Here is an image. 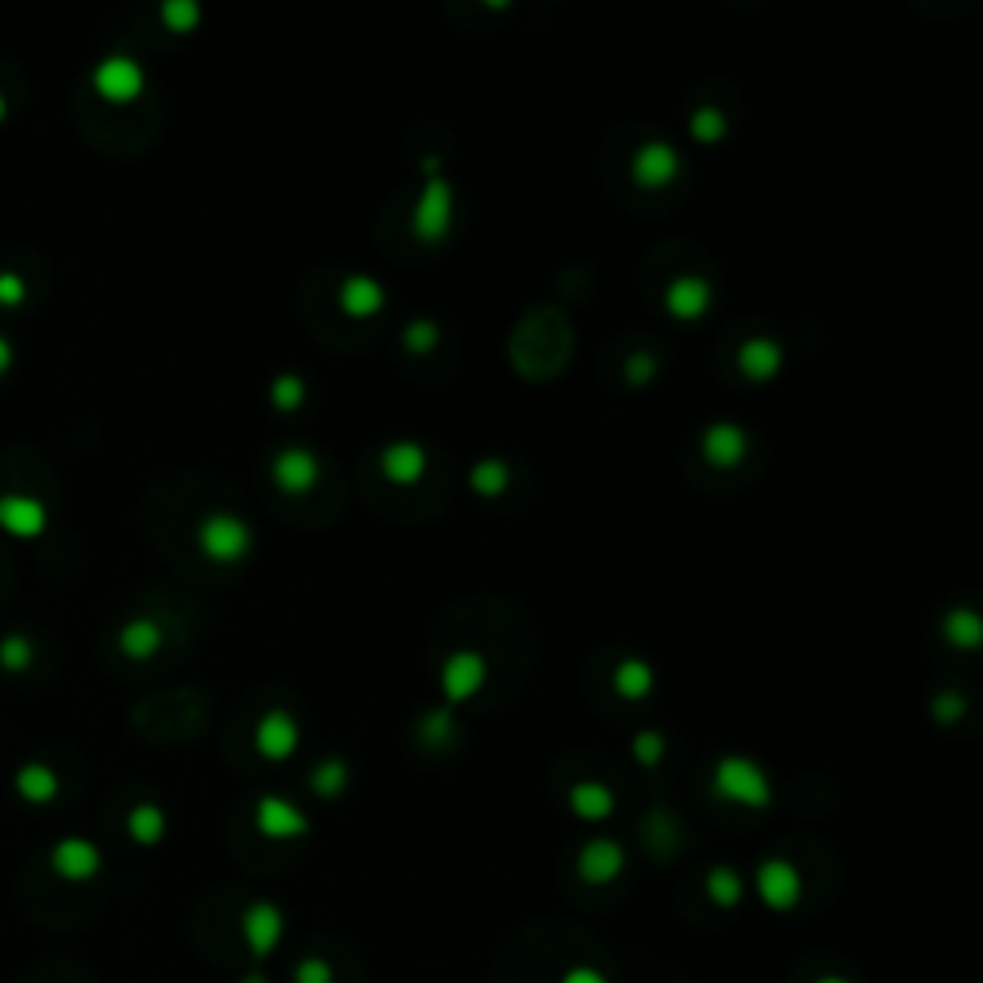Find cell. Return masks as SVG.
Listing matches in <instances>:
<instances>
[{
    "mask_svg": "<svg viewBox=\"0 0 983 983\" xmlns=\"http://www.w3.org/2000/svg\"><path fill=\"white\" fill-rule=\"evenodd\" d=\"M35 658V646L27 635H4L0 638V665L9 668V673H24Z\"/></svg>",
    "mask_w": 983,
    "mask_h": 983,
    "instance_id": "31",
    "label": "cell"
},
{
    "mask_svg": "<svg viewBox=\"0 0 983 983\" xmlns=\"http://www.w3.org/2000/svg\"><path fill=\"white\" fill-rule=\"evenodd\" d=\"M238 983H269V980H266V975H261V972H246Z\"/></svg>",
    "mask_w": 983,
    "mask_h": 983,
    "instance_id": "42",
    "label": "cell"
},
{
    "mask_svg": "<svg viewBox=\"0 0 983 983\" xmlns=\"http://www.w3.org/2000/svg\"><path fill=\"white\" fill-rule=\"evenodd\" d=\"M635 757L638 764H646V769H653V764L665 757V738H661L658 730H642L635 734Z\"/></svg>",
    "mask_w": 983,
    "mask_h": 983,
    "instance_id": "35",
    "label": "cell"
},
{
    "mask_svg": "<svg viewBox=\"0 0 983 983\" xmlns=\"http://www.w3.org/2000/svg\"><path fill=\"white\" fill-rule=\"evenodd\" d=\"M691 135H696L699 143H718V138L726 135V115L711 105L696 108V112H691Z\"/></svg>",
    "mask_w": 983,
    "mask_h": 983,
    "instance_id": "33",
    "label": "cell"
},
{
    "mask_svg": "<svg viewBox=\"0 0 983 983\" xmlns=\"http://www.w3.org/2000/svg\"><path fill=\"white\" fill-rule=\"evenodd\" d=\"M50 523V512L42 500L24 496V492H4L0 496V530L12 538H39Z\"/></svg>",
    "mask_w": 983,
    "mask_h": 983,
    "instance_id": "14",
    "label": "cell"
},
{
    "mask_svg": "<svg viewBox=\"0 0 983 983\" xmlns=\"http://www.w3.org/2000/svg\"><path fill=\"white\" fill-rule=\"evenodd\" d=\"M93 89L108 105H131V100H138V93L147 89V70L131 54H108L93 70Z\"/></svg>",
    "mask_w": 983,
    "mask_h": 983,
    "instance_id": "4",
    "label": "cell"
},
{
    "mask_svg": "<svg viewBox=\"0 0 983 983\" xmlns=\"http://www.w3.org/2000/svg\"><path fill=\"white\" fill-rule=\"evenodd\" d=\"M238 934H243V945L254 960H266L269 953H277L281 942H285V910L269 899L250 902V907L243 910Z\"/></svg>",
    "mask_w": 983,
    "mask_h": 983,
    "instance_id": "5",
    "label": "cell"
},
{
    "mask_svg": "<svg viewBox=\"0 0 983 983\" xmlns=\"http://www.w3.org/2000/svg\"><path fill=\"white\" fill-rule=\"evenodd\" d=\"M711 304H715V288H711L708 277L684 273L665 288V311L673 319H680V323H696V319H703L711 311Z\"/></svg>",
    "mask_w": 983,
    "mask_h": 983,
    "instance_id": "11",
    "label": "cell"
},
{
    "mask_svg": "<svg viewBox=\"0 0 983 983\" xmlns=\"http://www.w3.org/2000/svg\"><path fill=\"white\" fill-rule=\"evenodd\" d=\"M304 400H308V384H304V377L281 373L273 384H269V404H273L277 411H296Z\"/></svg>",
    "mask_w": 983,
    "mask_h": 983,
    "instance_id": "29",
    "label": "cell"
},
{
    "mask_svg": "<svg viewBox=\"0 0 983 983\" xmlns=\"http://www.w3.org/2000/svg\"><path fill=\"white\" fill-rule=\"evenodd\" d=\"M569 807L577 819L603 822L615 814V791L600 781H580V784H573V791H569Z\"/></svg>",
    "mask_w": 983,
    "mask_h": 983,
    "instance_id": "20",
    "label": "cell"
},
{
    "mask_svg": "<svg viewBox=\"0 0 983 983\" xmlns=\"http://www.w3.org/2000/svg\"><path fill=\"white\" fill-rule=\"evenodd\" d=\"M50 864L62 880H93L100 872V849L89 837H62L50 853Z\"/></svg>",
    "mask_w": 983,
    "mask_h": 983,
    "instance_id": "17",
    "label": "cell"
},
{
    "mask_svg": "<svg viewBox=\"0 0 983 983\" xmlns=\"http://www.w3.org/2000/svg\"><path fill=\"white\" fill-rule=\"evenodd\" d=\"M658 377V358L653 354H646V349H638V354H630L626 358V381L630 384H646Z\"/></svg>",
    "mask_w": 983,
    "mask_h": 983,
    "instance_id": "39",
    "label": "cell"
},
{
    "mask_svg": "<svg viewBox=\"0 0 983 983\" xmlns=\"http://www.w3.org/2000/svg\"><path fill=\"white\" fill-rule=\"evenodd\" d=\"M384 304H389V293H384V285L377 281V277L369 273H349L346 281H342L339 288V308L346 311L349 319H369L377 316V311H384Z\"/></svg>",
    "mask_w": 983,
    "mask_h": 983,
    "instance_id": "16",
    "label": "cell"
},
{
    "mask_svg": "<svg viewBox=\"0 0 983 983\" xmlns=\"http://www.w3.org/2000/svg\"><path fill=\"white\" fill-rule=\"evenodd\" d=\"M964 711H968V699L960 696V691H942V696L934 699L937 723H957V718H964Z\"/></svg>",
    "mask_w": 983,
    "mask_h": 983,
    "instance_id": "38",
    "label": "cell"
},
{
    "mask_svg": "<svg viewBox=\"0 0 983 983\" xmlns=\"http://www.w3.org/2000/svg\"><path fill=\"white\" fill-rule=\"evenodd\" d=\"M557 983H611L607 975L600 972V968H588V964H573L561 972Z\"/></svg>",
    "mask_w": 983,
    "mask_h": 983,
    "instance_id": "40",
    "label": "cell"
},
{
    "mask_svg": "<svg viewBox=\"0 0 983 983\" xmlns=\"http://www.w3.org/2000/svg\"><path fill=\"white\" fill-rule=\"evenodd\" d=\"M4 115H9V100H4V93H0V123H4Z\"/></svg>",
    "mask_w": 983,
    "mask_h": 983,
    "instance_id": "44",
    "label": "cell"
},
{
    "mask_svg": "<svg viewBox=\"0 0 983 983\" xmlns=\"http://www.w3.org/2000/svg\"><path fill=\"white\" fill-rule=\"evenodd\" d=\"M715 791L726 799V803L753 807V811H761V807L772 803L769 772H764L757 761L738 757V753L723 757V761L715 764Z\"/></svg>",
    "mask_w": 983,
    "mask_h": 983,
    "instance_id": "1",
    "label": "cell"
},
{
    "mask_svg": "<svg viewBox=\"0 0 983 983\" xmlns=\"http://www.w3.org/2000/svg\"><path fill=\"white\" fill-rule=\"evenodd\" d=\"M381 472L392 480V484H415V480H423L427 472V450L419 442H389L381 450Z\"/></svg>",
    "mask_w": 983,
    "mask_h": 983,
    "instance_id": "19",
    "label": "cell"
},
{
    "mask_svg": "<svg viewBox=\"0 0 983 983\" xmlns=\"http://www.w3.org/2000/svg\"><path fill=\"white\" fill-rule=\"evenodd\" d=\"M293 983H334V968L323 957H304L293 968Z\"/></svg>",
    "mask_w": 983,
    "mask_h": 983,
    "instance_id": "36",
    "label": "cell"
},
{
    "mask_svg": "<svg viewBox=\"0 0 983 983\" xmlns=\"http://www.w3.org/2000/svg\"><path fill=\"white\" fill-rule=\"evenodd\" d=\"M450 223H454V188H450L446 177H427L411 212L415 238L419 243H442L450 235Z\"/></svg>",
    "mask_w": 983,
    "mask_h": 983,
    "instance_id": "3",
    "label": "cell"
},
{
    "mask_svg": "<svg viewBox=\"0 0 983 983\" xmlns=\"http://www.w3.org/2000/svg\"><path fill=\"white\" fill-rule=\"evenodd\" d=\"M162 642H165V635L155 618H131V623L120 630V650L127 653L131 661L155 658V653L162 650Z\"/></svg>",
    "mask_w": 983,
    "mask_h": 983,
    "instance_id": "21",
    "label": "cell"
},
{
    "mask_svg": "<svg viewBox=\"0 0 983 983\" xmlns=\"http://www.w3.org/2000/svg\"><path fill=\"white\" fill-rule=\"evenodd\" d=\"M484 680H488V661H484V653H477V650L450 653L446 665H442V691H446L450 703L472 699L480 688H484Z\"/></svg>",
    "mask_w": 983,
    "mask_h": 983,
    "instance_id": "9",
    "label": "cell"
},
{
    "mask_svg": "<svg viewBox=\"0 0 983 983\" xmlns=\"http://www.w3.org/2000/svg\"><path fill=\"white\" fill-rule=\"evenodd\" d=\"M703 892H708V899L715 902V907L734 910L741 902V895H746V884H741L738 869H730V864H715V869L708 872V880H703Z\"/></svg>",
    "mask_w": 983,
    "mask_h": 983,
    "instance_id": "24",
    "label": "cell"
},
{
    "mask_svg": "<svg viewBox=\"0 0 983 983\" xmlns=\"http://www.w3.org/2000/svg\"><path fill=\"white\" fill-rule=\"evenodd\" d=\"M127 834L135 837L138 846H158L165 837V811L155 803H138L127 814Z\"/></svg>",
    "mask_w": 983,
    "mask_h": 983,
    "instance_id": "26",
    "label": "cell"
},
{
    "mask_svg": "<svg viewBox=\"0 0 983 983\" xmlns=\"http://www.w3.org/2000/svg\"><path fill=\"white\" fill-rule=\"evenodd\" d=\"M323 477V462H319L316 450L308 446H285L273 457V480L277 488H285L288 496H304L319 484Z\"/></svg>",
    "mask_w": 983,
    "mask_h": 983,
    "instance_id": "8",
    "label": "cell"
},
{
    "mask_svg": "<svg viewBox=\"0 0 983 983\" xmlns=\"http://www.w3.org/2000/svg\"><path fill=\"white\" fill-rule=\"evenodd\" d=\"M27 300V281L16 269H0V304L4 308H20Z\"/></svg>",
    "mask_w": 983,
    "mask_h": 983,
    "instance_id": "37",
    "label": "cell"
},
{
    "mask_svg": "<svg viewBox=\"0 0 983 983\" xmlns=\"http://www.w3.org/2000/svg\"><path fill=\"white\" fill-rule=\"evenodd\" d=\"M16 791L27 799V803H50V799L62 791V781L58 772L42 761H27L24 769L16 772Z\"/></svg>",
    "mask_w": 983,
    "mask_h": 983,
    "instance_id": "22",
    "label": "cell"
},
{
    "mask_svg": "<svg viewBox=\"0 0 983 983\" xmlns=\"http://www.w3.org/2000/svg\"><path fill=\"white\" fill-rule=\"evenodd\" d=\"M254 826L261 830V837L269 841H293V837H304L311 830L308 814L296 803H288L285 796H261L258 811H254Z\"/></svg>",
    "mask_w": 983,
    "mask_h": 983,
    "instance_id": "7",
    "label": "cell"
},
{
    "mask_svg": "<svg viewBox=\"0 0 983 983\" xmlns=\"http://www.w3.org/2000/svg\"><path fill=\"white\" fill-rule=\"evenodd\" d=\"M196 542L216 565H235L250 553L254 545V530L243 515L235 512H212L200 519V530H196Z\"/></svg>",
    "mask_w": 983,
    "mask_h": 983,
    "instance_id": "2",
    "label": "cell"
},
{
    "mask_svg": "<svg viewBox=\"0 0 983 983\" xmlns=\"http://www.w3.org/2000/svg\"><path fill=\"white\" fill-rule=\"evenodd\" d=\"M311 791H316L319 799H339L342 791H346L349 784V764L339 761V757H331V761H319L316 769H311Z\"/></svg>",
    "mask_w": 983,
    "mask_h": 983,
    "instance_id": "28",
    "label": "cell"
},
{
    "mask_svg": "<svg viewBox=\"0 0 983 983\" xmlns=\"http://www.w3.org/2000/svg\"><path fill=\"white\" fill-rule=\"evenodd\" d=\"M615 691L623 699H646L653 691V665H646L642 658H626L615 668Z\"/></svg>",
    "mask_w": 983,
    "mask_h": 983,
    "instance_id": "27",
    "label": "cell"
},
{
    "mask_svg": "<svg viewBox=\"0 0 983 983\" xmlns=\"http://www.w3.org/2000/svg\"><path fill=\"white\" fill-rule=\"evenodd\" d=\"M419 738H423L427 746H446V741L454 738V711L450 708L427 711L423 723H419Z\"/></svg>",
    "mask_w": 983,
    "mask_h": 983,
    "instance_id": "32",
    "label": "cell"
},
{
    "mask_svg": "<svg viewBox=\"0 0 983 983\" xmlns=\"http://www.w3.org/2000/svg\"><path fill=\"white\" fill-rule=\"evenodd\" d=\"M814 983H853V980H846V975H819Z\"/></svg>",
    "mask_w": 983,
    "mask_h": 983,
    "instance_id": "43",
    "label": "cell"
},
{
    "mask_svg": "<svg viewBox=\"0 0 983 983\" xmlns=\"http://www.w3.org/2000/svg\"><path fill=\"white\" fill-rule=\"evenodd\" d=\"M469 484H472V492H477V496H484V500L504 496L507 484H512V465H507L504 457H484V462L472 465Z\"/></svg>",
    "mask_w": 983,
    "mask_h": 983,
    "instance_id": "23",
    "label": "cell"
},
{
    "mask_svg": "<svg viewBox=\"0 0 983 983\" xmlns=\"http://www.w3.org/2000/svg\"><path fill=\"white\" fill-rule=\"evenodd\" d=\"M254 749H258L266 761H288V757L300 749V726H296V718L281 708L261 715L258 730H254Z\"/></svg>",
    "mask_w": 983,
    "mask_h": 983,
    "instance_id": "13",
    "label": "cell"
},
{
    "mask_svg": "<svg viewBox=\"0 0 983 983\" xmlns=\"http://www.w3.org/2000/svg\"><path fill=\"white\" fill-rule=\"evenodd\" d=\"M757 899L764 902L769 910H791L799 907V899H803V876H799V869L791 861H784V857H772V861H761L757 864Z\"/></svg>",
    "mask_w": 983,
    "mask_h": 983,
    "instance_id": "6",
    "label": "cell"
},
{
    "mask_svg": "<svg viewBox=\"0 0 983 983\" xmlns=\"http://www.w3.org/2000/svg\"><path fill=\"white\" fill-rule=\"evenodd\" d=\"M626 872V849L611 837H595L577 853V876L588 887H607Z\"/></svg>",
    "mask_w": 983,
    "mask_h": 983,
    "instance_id": "10",
    "label": "cell"
},
{
    "mask_svg": "<svg viewBox=\"0 0 983 983\" xmlns=\"http://www.w3.org/2000/svg\"><path fill=\"white\" fill-rule=\"evenodd\" d=\"M12 361H16V346L9 342V334H0V377L9 373Z\"/></svg>",
    "mask_w": 983,
    "mask_h": 983,
    "instance_id": "41",
    "label": "cell"
},
{
    "mask_svg": "<svg viewBox=\"0 0 983 983\" xmlns=\"http://www.w3.org/2000/svg\"><path fill=\"white\" fill-rule=\"evenodd\" d=\"M942 630H945V638L957 646V650H975V646H980V638H983V623H980V615H975L972 607L945 611Z\"/></svg>",
    "mask_w": 983,
    "mask_h": 983,
    "instance_id": "25",
    "label": "cell"
},
{
    "mask_svg": "<svg viewBox=\"0 0 983 983\" xmlns=\"http://www.w3.org/2000/svg\"><path fill=\"white\" fill-rule=\"evenodd\" d=\"M442 331L439 323H431V319H415V323L404 327V346L411 349V354H431L434 346H439Z\"/></svg>",
    "mask_w": 983,
    "mask_h": 983,
    "instance_id": "34",
    "label": "cell"
},
{
    "mask_svg": "<svg viewBox=\"0 0 983 983\" xmlns=\"http://www.w3.org/2000/svg\"><path fill=\"white\" fill-rule=\"evenodd\" d=\"M699 446H703V457L715 469H734L749 454V431L741 423H711L703 431V439H699Z\"/></svg>",
    "mask_w": 983,
    "mask_h": 983,
    "instance_id": "15",
    "label": "cell"
},
{
    "mask_svg": "<svg viewBox=\"0 0 983 983\" xmlns=\"http://www.w3.org/2000/svg\"><path fill=\"white\" fill-rule=\"evenodd\" d=\"M738 369L749 381H772L784 369V346L776 339H769V334L746 339L738 349Z\"/></svg>",
    "mask_w": 983,
    "mask_h": 983,
    "instance_id": "18",
    "label": "cell"
},
{
    "mask_svg": "<svg viewBox=\"0 0 983 983\" xmlns=\"http://www.w3.org/2000/svg\"><path fill=\"white\" fill-rule=\"evenodd\" d=\"M200 4H196V0H165L162 4V20H165V27H170V32H177V35H188L193 32L196 24H200Z\"/></svg>",
    "mask_w": 983,
    "mask_h": 983,
    "instance_id": "30",
    "label": "cell"
},
{
    "mask_svg": "<svg viewBox=\"0 0 983 983\" xmlns=\"http://www.w3.org/2000/svg\"><path fill=\"white\" fill-rule=\"evenodd\" d=\"M680 170H684L680 150H676L673 143H665V138H650V143H642L638 155H635V165H630L635 181L638 185H646V188H665Z\"/></svg>",
    "mask_w": 983,
    "mask_h": 983,
    "instance_id": "12",
    "label": "cell"
}]
</instances>
